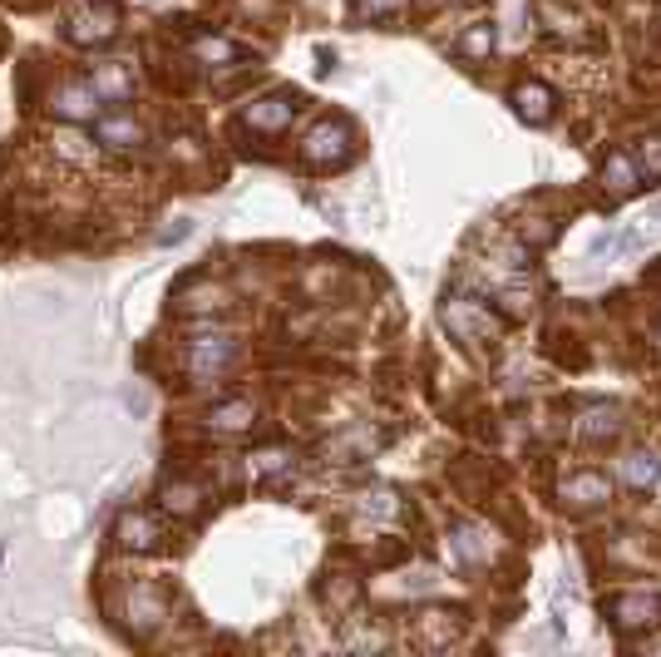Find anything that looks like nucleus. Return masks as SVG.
<instances>
[{"label": "nucleus", "instance_id": "1", "mask_svg": "<svg viewBox=\"0 0 661 657\" xmlns=\"http://www.w3.org/2000/svg\"><path fill=\"white\" fill-rule=\"evenodd\" d=\"M351 154H355V134L345 120H321L301 139V159L311 163V169H341Z\"/></svg>", "mask_w": 661, "mask_h": 657}, {"label": "nucleus", "instance_id": "2", "mask_svg": "<svg viewBox=\"0 0 661 657\" xmlns=\"http://www.w3.org/2000/svg\"><path fill=\"white\" fill-rule=\"evenodd\" d=\"M65 31L75 45H109L118 35V5L114 0H79L65 15Z\"/></svg>", "mask_w": 661, "mask_h": 657}, {"label": "nucleus", "instance_id": "3", "mask_svg": "<svg viewBox=\"0 0 661 657\" xmlns=\"http://www.w3.org/2000/svg\"><path fill=\"white\" fill-rule=\"evenodd\" d=\"M296 110H301V94H296V90H272V94H262V100L247 104L242 124H247V129H257V134H282V129H292Z\"/></svg>", "mask_w": 661, "mask_h": 657}, {"label": "nucleus", "instance_id": "4", "mask_svg": "<svg viewBox=\"0 0 661 657\" xmlns=\"http://www.w3.org/2000/svg\"><path fill=\"white\" fill-rule=\"evenodd\" d=\"M49 110H55L65 124H94L99 110H104V100H99V90L89 80H65L55 94H49Z\"/></svg>", "mask_w": 661, "mask_h": 657}, {"label": "nucleus", "instance_id": "5", "mask_svg": "<svg viewBox=\"0 0 661 657\" xmlns=\"http://www.w3.org/2000/svg\"><path fill=\"white\" fill-rule=\"evenodd\" d=\"M607 618H612V627H622V633H637V627L661 623V593H612Z\"/></svg>", "mask_w": 661, "mask_h": 657}, {"label": "nucleus", "instance_id": "6", "mask_svg": "<svg viewBox=\"0 0 661 657\" xmlns=\"http://www.w3.org/2000/svg\"><path fill=\"white\" fill-rule=\"evenodd\" d=\"M444 327L454 331L459 341H489L493 337V317L479 307V302H469V297H444Z\"/></svg>", "mask_w": 661, "mask_h": 657}, {"label": "nucleus", "instance_id": "7", "mask_svg": "<svg viewBox=\"0 0 661 657\" xmlns=\"http://www.w3.org/2000/svg\"><path fill=\"white\" fill-rule=\"evenodd\" d=\"M232 356H237V341L227 337V331L187 341V371H193V376H217V371H223Z\"/></svg>", "mask_w": 661, "mask_h": 657}, {"label": "nucleus", "instance_id": "8", "mask_svg": "<svg viewBox=\"0 0 661 657\" xmlns=\"http://www.w3.org/2000/svg\"><path fill=\"white\" fill-rule=\"evenodd\" d=\"M612 499V479L597 475V469H572L568 479H562V505L572 509H597Z\"/></svg>", "mask_w": 661, "mask_h": 657}, {"label": "nucleus", "instance_id": "9", "mask_svg": "<svg viewBox=\"0 0 661 657\" xmlns=\"http://www.w3.org/2000/svg\"><path fill=\"white\" fill-rule=\"evenodd\" d=\"M637 183H641L637 159H627V154H607V163H602V193H607V203L631 199Z\"/></svg>", "mask_w": 661, "mask_h": 657}, {"label": "nucleus", "instance_id": "10", "mask_svg": "<svg viewBox=\"0 0 661 657\" xmlns=\"http://www.w3.org/2000/svg\"><path fill=\"white\" fill-rule=\"evenodd\" d=\"M94 124H99V144L114 154H128L144 144V124H138L134 114H104V120H94Z\"/></svg>", "mask_w": 661, "mask_h": 657}, {"label": "nucleus", "instance_id": "11", "mask_svg": "<svg viewBox=\"0 0 661 657\" xmlns=\"http://www.w3.org/2000/svg\"><path fill=\"white\" fill-rule=\"evenodd\" d=\"M114 539L124 548H158V539H163V529H158V519L153 514H144V509H134V514H124L118 519V529H114Z\"/></svg>", "mask_w": 661, "mask_h": 657}, {"label": "nucleus", "instance_id": "12", "mask_svg": "<svg viewBox=\"0 0 661 657\" xmlns=\"http://www.w3.org/2000/svg\"><path fill=\"white\" fill-rule=\"evenodd\" d=\"M99 90V100L104 104H124L128 94H134V70L128 65H118V60H104V65H94V80H89Z\"/></svg>", "mask_w": 661, "mask_h": 657}, {"label": "nucleus", "instance_id": "13", "mask_svg": "<svg viewBox=\"0 0 661 657\" xmlns=\"http://www.w3.org/2000/svg\"><path fill=\"white\" fill-rule=\"evenodd\" d=\"M513 110H518V120H528V124H548L552 120V90L543 80H523L518 90H513Z\"/></svg>", "mask_w": 661, "mask_h": 657}, {"label": "nucleus", "instance_id": "14", "mask_svg": "<svg viewBox=\"0 0 661 657\" xmlns=\"http://www.w3.org/2000/svg\"><path fill=\"white\" fill-rule=\"evenodd\" d=\"M622 479L631 489H661V455L657 450H627L622 455Z\"/></svg>", "mask_w": 661, "mask_h": 657}, {"label": "nucleus", "instance_id": "15", "mask_svg": "<svg viewBox=\"0 0 661 657\" xmlns=\"http://www.w3.org/2000/svg\"><path fill=\"white\" fill-rule=\"evenodd\" d=\"M449 544H454V554H459L464 564H483V558H489V534H483L479 524H454Z\"/></svg>", "mask_w": 661, "mask_h": 657}, {"label": "nucleus", "instance_id": "16", "mask_svg": "<svg viewBox=\"0 0 661 657\" xmlns=\"http://www.w3.org/2000/svg\"><path fill=\"white\" fill-rule=\"evenodd\" d=\"M617 430H622V420H617V410H612V406H588V410H582V420H578V435L597 440V445H602V440H612Z\"/></svg>", "mask_w": 661, "mask_h": 657}, {"label": "nucleus", "instance_id": "17", "mask_svg": "<svg viewBox=\"0 0 661 657\" xmlns=\"http://www.w3.org/2000/svg\"><path fill=\"white\" fill-rule=\"evenodd\" d=\"M252 420H257L252 400H227V406H217L213 416H207V426H213V430H247Z\"/></svg>", "mask_w": 661, "mask_h": 657}, {"label": "nucleus", "instance_id": "18", "mask_svg": "<svg viewBox=\"0 0 661 657\" xmlns=\"http://www.w3.org/2000/svg\"><path fill=\"white\" fill-rule=\"evenodd\" d=\"M197 60H227V65H242V50H237L232 41H217V35H207V41L193 45Z\"/></svg>", "mask_w": 661, "mask_h": 657}, {"label": "nucleus", "instance_id": "19", "mask_svg": "<svg viewBox=\"0 0 661 657\" xmlns=\"http://www.w3.org/2000/svg\"><path fill=\"white\" fill-rule=\"evenodd\" d=\"M163 505L173 509V514H193V509L203 505V495H197L193 485H168V489H163Z\"/></svg>", "mask_w": 661, "mask_h": 657}, {"label": "nucleus", "instance_id": "20", "mask_svg": "<svg viewBox=\"0 0 661 657\" xmlns=\"http://www.w3.org/2000/svg\"><path fill=\"white\" fill-rule=\"evenodd\" d=\"M459 50L469 55V60H483V55L493 50V25H474V31L459 41Z\"/></svg>", "mask_w": 661, "mask_h": 657}, {"label": "nucleus", "instance_id": "21", "mask_svg": "<svg viewBox=\"0 0 661 657\" xmlns=\"http://www.w3.org/2000/svg\"><path fill=\"white\" fill-rule=\"evenodd\" d=\"M637 169L647 173V179H661V134H651V139H641V154H637Z\"/></svg>", "mask_w": 661, "mask_h": 657}, {"label": "nucleus", "instance_id": "22", "mask_svg": "<svg viewBox=\"0 0 661 657\" xmlns=\"http://www.w3.org/2000/svg\"><path fill=\"white\" fill-rule=\"evenodd\" d=\"M286 450H262V455H252V475H276V469H286Z\"/></svg>", "mask_w": 661, "mask_h": 657}, {"label": "nucleus", "instance_id": "23", "mask_svg": "<svg viewBox=\"0 0 661 657\" xmlns=\"http://www.w3.org/2000/svg\"><path fill=\"white\" fill-rule=\"evenodd\" d=\"M365 514H395V495L390 489H380V495H365Z\"/></svg>", "mask_w": 661, "mask_h": 657}, {"label": "nucleus", "instance_id": "24", "mask_svg": "<svg viewBox=\"0 0 661 657\" xmlns=\"http://www.w3.org/2000/svg\"><path fill=\"white\" fill-rule=\"evenodd\" d=\"M400 0H355V15H395Z\"/></svg>", "mask_w": 661, "mask_h": 657}, {"label": "nucleus", "instance_id": "25", "mask_svg": "<svg viewBox=\"0 0 661 657\" xmlns=\"http://www.w3.org/2000/svg\"><path fill=\"white\" fill-rule=\"evenodd\" d=\"M0 564H5V539H0Z\"/></svg>", "mask_w": 661, "mask_h": 657}]
</instances>
